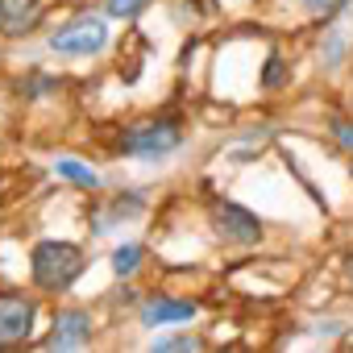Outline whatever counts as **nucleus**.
Masks as SVG:
<instances>
[{
    "instance_id": "f257e3e1",
    "label": "nucleus",
    "mask_w": 353,
    "mask_h": 353,
    "mask_svg": "<svg viewBox=\"0 0 353 353\" xmlns=\"http://www.w3.org/2000/svg\"><path fill=\"white\" fill-rule=\"evenodd\" d=\"M30 274L42 291H67L83 274V250L71 241H38L30 254Z\"/></svg>"
},
{
    "instance_id": "f03ea898",
    "label": "nucleus",
    "mask_w": 353,
    "mask_h": 353,
    "mask_svg": "<svg viewBox=\"0 0 353 353\" xmlns=\"http://www.w3.org/2000/svg\"><path fill=\"white\" fill-rule=\"evenodd\" d=\"M179 141H183V133H179V125H174V121H141V125H133V129L121 133V150L125 154H137V158L170 154Z\"/></svg>"
},
{
    "instance_id": "7ed1b4c3",
    "label": "nucleus",
    "mask_w": 353,
    "mask_h": 353,
    "mask_svg": "<svg viewBox=\"0 0 353 353\" xmlns=\"http://www.w3.org/2000/svg\"><path fill=\"white\" fill-rule=\"evenodd\" d=\"M212 229H216V237L229 241V245H258V241H262V221H258L250 208L229 204V200H216V204H212Z\"/></svg>"
},
{
    "instance_id": "20e7f679",
    "label": "nucleus",
    "mask_w": 353,
    "mask_h": 353,
    "mask_svg": "<svg viewBox=\"0 0 353 353\" xmlns=\"http://www.w3.org/2000/svg\"><path fill=\"white\" fill-rule=\"evenodd\" d=\"M104 42H108L104 17H75L71 26L50 34V50H59V54H96V50H104Z\"/></svg>"
},
{
    "instance_id": "39448f33",
    "label": "nucleus",
    "mask_w": 353,
    "mask_h": 353,
    "mask_svg": "<svg viewBox=\"0 0 353 353\" xmlns=\"http://www.w3.org/2000/svg\"><path fill=\"white\" fill-rule=\"evenodd\" d=\"M34 299L30 295H0V345H17L34 328Z\"/></svg>"
},
{
    "instance_id": "423d86ee",
    "label": "nucleus",
    "mask_w": 353,
    "mask_h": 353,
    "mask_svg": "<svg viewBox=\"0 0 353 353\" xmlns=\"http://www.w3.org/2000/svg\"><path fill=\"white\" fill-rule=\"evenodd\" d=\"M88 336H92V316L79 307H67L54 316V328L42 345L46 349H79V345H88Z\"/></svg>"
},
{
    "instance_id": "0eeeda50",
    "label": "nucleus",
    "mask_w": 353,
    "mask_h": 353,
    "mask_svg": "<svg viewBox=\"0 0 353 353\" xmlns=\"http://www.w3.org/2000/svg\"><path fill=\"white\" fill-rule=\"evenodd\" d=\"M196 316V303L192 299H170V295H154L141 303V324L145 328H158V324H183Z\"/></svg>"
},
{
    "instance_id": "6e6552de",
    "label": "nucleus",
    "mask_w": 353,
    "mask_h": 353,
    "mask_svg": "<svg viewBox=\"0 0 353 353\" xmlns=\"http://www.w3.org/2000/svg\"><path fill=\"white\" fill-rule=\"evenodd\" d=\"M42 21V0H0V30L30 34Z\"/></svg>"
},
{
    "instance_id": "1a4fd4ad",
    "label": "nucleus",
    "mask_w": 353,
    "mask_h": 353,
    "mask_svg": "<svg viewBox=\"0 0 353 353\" xmlns=\"http://www.w3.org/2000/svg\"><path fill=\"white\" fill-rule=\"evenodd\" d=\"M54 170L63 174V179H71V183L88 188V192H96V188H100V174H96V170H88V166H83V162H75V158H59V162H54Z\"/></svg>"
},
{
    "instance_id": "9d476101",
    "label": "nucleus",
    "mask_w": 353,
    "mask_h": 353,
    "mask_svg": "<svg viewBox=\"0 0 353 353\" xmlns=\"http://www.w3.org/2000/svg\"><path fill=\"white\" fill-rule=\"evenodd\" d=\"M141 266V245H121L117 254H112V270L125 279V274H133Z\"/></svg>"
},
{
    "instance_id": "9b49d317",
    "label": "nucleus",
    "mask_w": 353,
    "mask_h": 353,
    "mask_svg": "<svg viewBox=\"0 0 353 353\" xmlns=\"http://www.w3.org/2000/svg\"><path fill=\"white\" fill-rule=\"evenodd\" d=\"M150 5V0H108V13L112 17H133V13H141Z\"/></svg>"
},
{
    "instance_id": "f8f14e48",
    "label": "nucleus",
    "mask_w": 353,
    "mask_h": 353,
    "mask_svg": "<svg viewBox=\"0 0 353 353\" xmlns=\"http://www.w3.org/2000/svg\"><path fill=\"white\" fill-rule=\"evenodd\" d=\"M154 349H200V341L196 336H158Z\"/></svg>"
},
{
    "instance_id": "ddd939ff",
    "label": "nucleus",
    "mask_w": 353,
    "mask_h": 353,
    "mask_svg": "<svg viewBox=\"0 0 353 353\" xmlns=\"http://www.w3.org/2000/svg\"><path fill=\"white\" fill-rule=\"evenodd\" d=\"M283 79H287V67H283V59H270V67H266L262 83H266V88H279Z\"/></svg>"
},
{
    "instance_id": "4468645a",
    "label": "nucleus",
    "mask_w": 353,
    "mask_h": 353,
    "mask_svg": "<svg viewBox=\"0 0 353 353\" xmlns=\"http://www.w3.org/2000/svg\"><path fill=\"white\" fill-rule=\"evenodd\" d=\"M332 137H336L341 145H349V150H353V125H345V121H332Z\"/></svg>"
}]
</instances>
